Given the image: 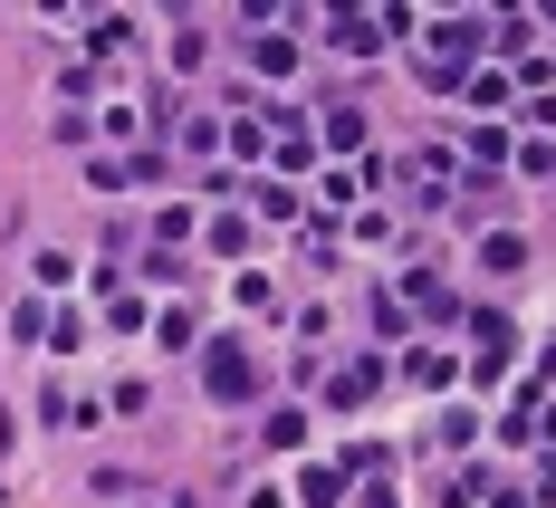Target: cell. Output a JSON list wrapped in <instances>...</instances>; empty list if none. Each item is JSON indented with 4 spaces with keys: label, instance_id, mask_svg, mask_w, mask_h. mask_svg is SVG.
Listing matches in <instances>:
<instances>
[{
    "label": "cell",
    "instance_id": "6da1fadb",
    "mask_svg": "<svg viewBox=\"0 0 556 508\" xmlns=\"http://www.w3.org/2000/svg\"><path fill=\"white\" fill-rule=\"evenodd\" d=\"M202 384H212V403H250V394H260L250 345H212V355H202Z\"/></svg>",
    "mask_w": 556,
    "mask_h": 508
},
{
    "label": "cell",
    "instance_id": "7a4b0ae2",
    "mask_svg": "<svg viewBox=\"0 0 556 508\" xmlns=\"http://www.w3.org/2000/svg\"><path fill=\"white\" fill-rule=\"evenodd\" d=\"M375 384H384V365L365 355V365H345V374H327V403H336V412H355V403L375 394Z\"/></svg>",
    "mask_w": 556,
    "mask_h": 508
},
{
    "label": "cell",
    "instance_id": "3957f363",
    "mask_svg": "<svg viewBox=\"0 0 556 508\" xmlns=\"http://www.w3.org/2000/svg\"><path fill=\"white\" fill-rule=\"evenodd\" d=\"M403 374H413V394H442V384H451V355H442V345H413Z\"/></svg>",
    "mask_w": 556,
    "mask_h": 508
},
{
    "label": "cell",
    "instance_id": "277c9868",
    "mask_svg": "<svg viewBox=\"0 0 556 508\" xmlns=\"http://www.w3.org/2000/svg\"><path fill=\"white\" fill-rule=\"evenodd\" d=\"M298 499H307V508H336V499H345V470H307Z\"/></svg>",
    "mask_w": 556,
    "mask_h": 508
},
{
    "label": "cell",
    "instance_id": "5b68a950",
    "mask_svg": "<svg viewBox=\"0 0 556 508\" xmlns=\"http://www.w3.org/2000/svg\"><path fill=\"white\" fill-rule=\"evenodd\" d=\"M212 250H222V259H240V250H250V221H240V212H212Z\"/></svg>",
    "mask_w": 556,
    "mask_h": 508
},
{
    "label": "cell",
    "instance_id": "8992f818",
    "mask_svg": "<svg viewBox=\"0 0 556 508\" xmlns=\"http://www.w3.org/2000/svg\"><path fill=\"white\" fill-rule=\"evenodd\" d=\"M327 144H336V154H355V144H365V115L336 106V115H327Z\"/></svg>",
    "mask_w": 556,
    "mask_h": 508
},
{
    "label": "cell",
    "instance_id": "52a82bcc",
    "mask_svg": "<svg viewBox=\"0 0 556 508\" xmlns=\"http://www.w3.org/2000/svg\"><path fill=\"white\" fill-rule=\"evenodd\" d=\"M470 164H480V173L508 164V135H500V125H480V135H470Z\"/></svg>",
    "mask_w": 556,
    "mask_h": 508
},
{
    "label": "cell",
    "instance_id": "ba28073f",
    "mask_svg": "<svg viewBox=\"0 0 556 508\" xmlns=\"http://www.w3.org/2000/svg\"><path fill=\"white\" fill-rule=\"evenodd\" d=\"M250 67H260V77H288L298 58H288V39H250Z\"/></svg>",
    "mask_w": 556,
    "mask_h": 508
},
{
    "label": "cell",
    "instance_id": "9c48e42d",
    "mask_svg": "<svg viewBox=\"0 0 556 508\" xmlns=\"http://www.w3.org/2000/svg\"><path fill=\"white\" fill-rule=\"evenodd\" d=\"M375 39H384V20H336V49H355V58H365Z\"/></svg>",
    "mask_w": 556,
    "mask_h": 508
},
{
    "label": "cell",
    "instance_id": "30bf717a",
    "mask_svg": "<svg viewBox=\"0 0 556 508\" xmlns=\"http://www.w3.org/2000/svg\"><path fill=\"white\" fill-rule=\"evenodd\" d=\"M230 297H240V307H250V317H269V307H278V288H269V279H260V269H250V279L230 288Z\"/></svg>",
    "mask_w": 556,
    "mask_h": 508
},
{
    "label": "cell",
    "instance_id": "8fae6325",
    "mask_svg": "<svg viewBox=\"0 0 556 508\" xmlns=\"http://www.w3.org/2000/svg\"><path fill=\"white\" fill-rule=\"evenodd\" d=\"M490 508H528V499H518V490H500V499H490Z\"/></svg>",
    "mask_w": 556,
    "mask_h": 508
},
{
    "label": "cell",
    "instance_id": "7c38bea8",
    "mask_svg": "<svg viewBox=\"0 0 556 508\" xmlns=\"http://www.w3.org/2000/svg\"><path fill=\"white\" fill-rule=\"evenodd\" d=\"M164 508H192V499H164Z\"/></svg>",
    "mask_w": 556,
    "mask_h": 508
}]
</instances>
